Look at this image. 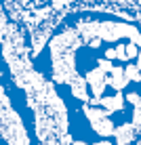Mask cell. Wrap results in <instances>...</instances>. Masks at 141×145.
<instances>
[{
    "label": "cell",
    "mask_w": 141,
    "mask_h": 145,
    "mask_svg": "<svg viewBox=\"0 0 141 145\" xmlns=\"http://www.w3.org/2000/svg\"><path fill=\"white\" fill-rule=\"evenodd\" d=\"M74 7H76V11L112 13L124 19L141 21V0H74Z\"/></svg>",
    "instance_id": "6da1fadb"
},
{
    "label": "cell",
    "mask_w": 141,
    "mask_h": 145,
    "mask_svg": "<svg viewBox=\"0 0 141 145\" xmlns=\"http://www.w3.org/2000/svg\"><path fill=\"white\" fill-rule=\"evenodd\" d=\"M0 133H2V131H0Z\"/></svg>",
    "instance_id": "7a4b0ae2"
}]
</instances>
